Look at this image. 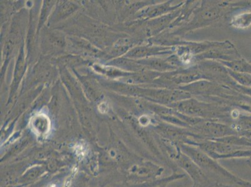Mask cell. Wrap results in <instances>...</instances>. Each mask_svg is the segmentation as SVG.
I'll use <instances>...</instances> for the list:
<instances>
[{
    "label": "cell",
    "instance_id": "cell-1",
    "mask_svg": "<svg viewBox=\"0 0 251 187\" xmlns=\"http://www.w3.org/2000/svg\"><path fill=\"white\" fill-rule=\"evenodd\" d=\"M184 154L190 157L212 181L230 187H251V183L236 176L223 167L216 160L195 146L178 145Z\"/></svg>",
    "mask_w": 251,
    "mask_h": 187
},
{
    "label": "cell",
    "instance_id": "cell-10",
    "mask_svg": "<svg viewBox=\"0 0 251 187\" xmlns=\"http://www.w3.org/2000/svg\"></svg>",
    "mask_w": 251,
    "mask_h": 187
},
{
    "label": "cell",
    "instance_id": "cell-7",
    "mask_svg": "<svg viewBox=\"0 0 251 187\" xmlns=\"http://www.w3.org/2000/svg\"><path fill=\"white\" fill-rule=\"evenodd\" d=\"M241 20L242 22L237 23L236 24V26L237 25V26L239 27L248 26V25L251 23V13H248V14L241 16L240 17H238V18L236 19V22H240Z\"/></svg>",
    "mask_w": 251,
    "mask_h": 187
},
{
    "label": "cell",
    "instance_id": "cell-3",
    "mask_svg": "<svg viewBox=\"0 0 251 187\" xmlns=\"http://www.w3.org/2000/svg\"><path fill=\"white\" fill-rule=\"evenodd\" d=\"M186 144L199 148L216 161L221 159L251 157V150L241 149V147L227 144L215 140L201 142H190Z\"/></svg>",
    "mask_w": 251,
    "mask_h": 187
},
{
    "label": "cell",
    "instance_id": "cell-6",
    "mask_svg": "<svg viewBox=\"0 0 251 187\" xmlns=\"http://www.w3.org/2000/svg\"><path fill=\"white\" fill-rule=\"evenodd\" d=\"M231 68L237 71L251 73V65L246 62H235L231 64Z\"/></svg>",
    "mask_w": 251,
    "mask_h": 187
},
{
    "label": "cell",
    "instance_id": "cell-2",
    "mask_svg": "<svg viewBox=\"0 0 251 187\" xmlns=\"http://www.w3.org/2000/svg\"><path fill=\"white\" fill-rule=\"evenodd\" d=\"M168 158L189 175L193 187H214L220 185L212 181L190 157L181 151L177 144L169 153Z\"/></svg>",
    "mask_w": 251,
    "mask_h": 187
},
{
    "label": "cell",
    "instance_id": "cell-4",
    "mask_svg": "<svg viewBox=\"0 0 251 187\" xmlns=\"http://www.w3.org/2000/svg\"><path fill=\"white\" fill-rule=\"evenodd\" d=\"M202 131L204 133L216 139L225 138L233 134L231 129L229 127L216 123H206L202 125Z\"/></svg>",
    "mask_w": 251,
    "mask_h": 187
},
{
    "label": "cell",
    "instance_id": "cell-5",
    "mask_svg": "<svg viewBox=\"0 0 251 187\" xmlns=\"http://www.w3.org/2000/svg\"><path fill=\"white\" fill-rule=\"evenodd\" d=\"M32 125L36 133L41 136L49 133L50 129L49 118L44 115H39L34 117Z\"/></svg>",
    "mask_w": 251,
    "mask_h": 187
},
{
    "label": "cell",
    "instance_id": "cell-8",
    "mask_svg": "<svg viewBox=\"0 0 251 187\" xmlns=\"http://www.w3.org/2000/svg\"><path fill=\"white\" fill-rule=\"evenodd\" d=\"M237 78L241 82L244 83L248 85L251 86V76L248 75H237Z\"/></svg>",
    "mask_w": 251,
    "mask_h": 187
},
{
    "label": "cell",
    "instance_id": "cell-9",
    "mask_svg": "<svg viewBox=\"0 0 251 187\" xmlns=\"http://www.w3.org/2000/svg\"><path fill=\"white\" fill-rule=\"evenodd\" d=\"M167 185L168 184H164V185H162L161 186L159 187H167Z\"/></svg>",
    "mask_w": 251,
    "mask_h": 187
}]
</instances>
